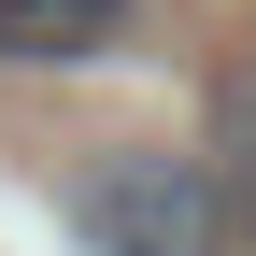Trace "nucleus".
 <instances>
[{
    "label": "nucleus",
    "instance_id": "f257e3e1",
    "mask_svg": "<svg viewBox=\"0 0 256 256\" xmlns=\"http://www.w3.org/2000/svg\"><path fill=\"white\" fill-rule=\"evenodd\" d=\"M72 228H86V256H228V200H214L200 156L114 142L100 171L72 185Z\"/></svg>",
    "mask_w": 256,
    "mask_h": 256
},
{
    "label": "nucleus",
    "instance_id": "f03ea898",
    "mask_svg": "<svg viewBox=\"0 0 256 256\" xmlns=\"http://www.w3.org/2000/svg\"><path fill=\"white\" fill-rule=\"evenodd\" d=\"M128 14L142 0H0V57L14 72H86V57L128 43Z\"/></svg>",
    "mask_w": 256,
    "mask_h": 256
},
{
    "label": "nucleus",
    "instance_id": "7ed1b4c3",
    "mask_svg": "<svg viewBox=\"0 0 256 256\" xmlns=\"http://www.w3.org/2000/svg\"><path fill=\"white\" fill-rule=\"evenodd\" d=\"M214 200H228V242H256V57L214 72V142H200Z\"/></svg>",
    "mask_w": 256,
    "mask_h": 256
}]
</instances>
